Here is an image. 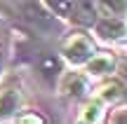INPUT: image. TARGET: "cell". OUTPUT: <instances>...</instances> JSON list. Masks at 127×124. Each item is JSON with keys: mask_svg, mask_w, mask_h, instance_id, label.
Wrapping results in <instances>:
<instances>
[{"mask_svg": "<svg viewBox=\"0 0 127 124\" xmlns=\"http://www.w3.org/2000/svg\"><path fill=\"white\" fill-rule=\"evenodd\" d=\"M0 7L9 17L19 19L33 28H45V31L54 28V21L47 14V9L40 5V0H0Z\"/></svg>", "mask_w": 127, "mask_h": 124, "instance_id": "1", "label": "cell"}, {"mask_svg": "<svg viewBox=\"0 0 127 124\" xmlns=\"http://www.w3.org/2000/svg\"><path fill=\"white\" fill-rule=\"evenodd\" d=\"M96 37L104 42H127V19L123 17H113V14H99L94 23Z\"/></svg>", "mask_w": 127, "mask_h": 124, "instance_id": "2", "label": "cell"}, {"mask_svg": "<svg viewBox=\"0 0 127 124\" xmlns=\"http://www.w3.org/2000/svg\"><path fill=\"white\" fill-rule=\"evenodd\" d=\"M94 52H96L94 49V42H92L90 35H85V33H73V35L64 42V56H66L73 66L87 63Z\"/></svg>", "mask_w": 127, "mask_h": 124, "instance_id": "3", "label": "cell"}, {"mask_svg": "<svg viewBox=\"0 0 127 124\" xmlns=\"http://www.w3.org/2000/svg\"><path fill=\"white\" fill-rule=\"evenodd\" d=\"M68 19L73 23H78V26H85V28L92 26L99 19V5H96V0H75Z\"/></svg>", "mask_w": 127, "mask_h": 124, "instance_id": "4", "label": "cell"}, {"mask_svg": "<svg viewBox=\"0 0 127 124\" xmlns=\"http://www.w3.org/2000/svg\"><path fill=\"white\" fill-rule=\"evenodd\" d=\"M87 73L90 75H111L115 70V59L113 54H108V52H101V54H92V59L87 61Z\"/></svg>", "mask_w": 127, "mask_h": 124, "instance_id": "5", "label": "cell"}, {"mask_svg": "<svg viewBox=\"0 0 127 124\" xmlns=\"http://www.w3.org/2000/svg\"><path fill=\"white\" fill-rule=\"evenodd\" d=\"M19 89H0V120H7L19 108Z\"/></svg>", "mask_w": 127, "mask_h": 124, "instance_id": "6", "label": "cell"}, {"mask_svg": "<svg viewBox=\"0 0 127 124\" xmlns=\"http://www.w3.org/2000/svg\"><path fill=\"white\" fill-rule=\"evenodd\" d=\"M99 14H113L127 19V0H96Z\"/></svg>", "mask_w": 127, "mask_h": 124, "instance_id": "7", "label": "cell"}, {"mask_svg": "<svg viewBox=\"0 0 127 124\" xmlns=\"http://www.w3.org/2000/svg\"><path fill=\"white\" fill-rule=\"evenodd\" d=\"M85 89H87V82L80 73H71L66 75L64 80V91H68L71 96H85Z\"/></svg>", "mask_w": 127, "mask_h": 124, "instance_id": "8", "label": "cell"}, {"mask_svg": "<svg viewBox=\"0 0 127 124\" xmlns=\"http://www.w3.org/2000/svg\"><path fill=\"white\" fill-rule=\"evenodd\" d=\"M73 2L75 0H45V5L52 9L54 14H59V17H71V9H73Z\"/></svg>", "mask_w": 127, "mask_h": 124, "instance_id": "9", "label": "cell"}, {"mask_svg": "<svg viewBox=\"0 0 127 124\" xmlns=\"http://www.w3.org/2000/svg\"><path fill=\"white\" fill-rule=\"evenodd\" d=\"M82 120H85V122H101V120H104V108H101V103L99 101L90 103L87 110L82 112Z\"/></svg>", "mask_w": 127, "mask_h": 124, "instance_id": "10", "label": "cell"}]
</instances>
